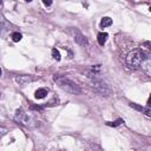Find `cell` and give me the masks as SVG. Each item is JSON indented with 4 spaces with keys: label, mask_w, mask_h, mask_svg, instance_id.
I'll use <instances>...</instances> for the list:
<instances>
[{
    "label": "cell",
    "mask_w": 151,
    "mask_h": 151,
    "mask_svg": "<svg viewBox=\"0 0 151 151\" xmlns=\"http://www.w3.org/2000/svg\"><path fill=\"white\" fill-rule=\"evenodd\" d=\"M53 80L58 84V86L61 90H64V91H66V92H68L71 94H80V92H81V90L79 88V86L74 81H72L71 79H68V78H65V77H61V76H57L55 74L53 77Z\"/></svg>",
    "instance_id": "6da1fadb"
},
{
    "label": "cell",
    "mask_w": 151,
    "mask_h": 151,
    "mask_svg": "<svg viewBox=\"0 0 151 151\" xmlns=\"http://www.w3.org/2000/svg\"><path fill=\"white\" fill-rule=\"evenodd\" d=\"M144 59H145V53L142 50H133L132 52H130L127 54L125 63H126V66L129 68L137 70L142 65Z\"/></svg>",
    "instance_id": "7a4b0ae2"
},
{
    "label": "cell",
    "mask_w": 151,
    "mask_h": 151,
    "mask_svg": "<svg viewBox=\"0 0 151 151\" xmlns=\"http://www.w3.org/2000/svg\"><path fill=\"white\" fill-rule=\"evenodd\" d=\"M15 120L21 123V124H24V125H26V126L29 125V118H28V116L21 109L17 110V112H15Z\"/></svg>",
    "instance_id": "3957f363"
},
{
    "label": "cell",
    "mask_w": 151,
    "mask_h": 151,
    "mask_svg": "<svg viewBox=\"0 0 151 151\" xmlns=\"http://www.w3.org/2000/svg\"><path fill=\"white\" fill-rule=\"evenodd\" d=\"M73 33H74V41H76L78 45H80V46L87 45V40L85 39V37H84L79 31H74Z\"/></svg>",
    "instance_id": "277c9868"
},
{
    "label": "cell",
    "mask_w": 151,
    "mask_h": 151,
    "mask_svg": "<svg viewBox=\"0 0 151 151\" xmlns=\"http://www.w3.org/2000/svg\"><path fill=\"white\" fill-rule=\"evenodd\" d=\"M15 81L19 85H25V84L32 81V78L28 77V76H18V77H15Z\"/></svg>",
    "instance_id": "5b68a950"
},
{
    "label": "cell",
    "mask_w": 151,
    "mask_h": 151,
    "mask_svg": "<svg viewBox=\"0 0 151 151\" xmlns=\"http://www.w3.org/2000/svg\"><path fill=\"white\" fill-rule=\"evenodd\" d=\"M107 37H109V34H107V33H105V32H100V33H98L97 39H98L99 45L104 46V45H105V42H106V40H107Z\"/></svg>",
    "instance_id": "8992f818"
},
{
    "label": "cell",
    "mask_w": 151,
    "mask_h": 151,
    "mask_svg": "<svg viewBox=\"0 0 151 151\" xmlns=\"http://www.w3.org/2000/svg\"><path fill=\"white\" fill-rule=\"evenodd\" d=\"M47 93H48V92H47L46 88H38V90L35 91V93H34V97H35L37 99H42V98L46 97Z\"/></svg>",
    "instance_id": "52a82bcc"
},
{
    "label": "cell",
    "mask_w": 151,
    "mask_h": 151,
    "mask_svg": "<svg viewBox=\"0 0 151 151\" xmlns=\"http://www.w3.org/2000/svg\"><path fill=\"white\" fill-rule=\"evenodd\" d=\"M112 25V19L109 18V17H104L100 21V27H107V26H111Z\"/></svg>",
    "instance_id": "ba28073f"
},
{
    "label": "cell",
    "mask_w": 151,
    "mask_h": 151,
    "mask_svg": "<svg viewBox=\"0 0 151 151\" xmlns=\"http://www.w3.org/2000/svg\"><path fill=\"white\" fill-rule=\"evenodd\" d=\"M21 38H22V35H21L20 33H18V32H15V33H13V34H12V40H13L14 42L20 41V40H21Z\"/></svg>",
    "instance_id": "9c48e42d"
},
{
    "label": "cell",
    "mask_w": 151,
    "mask_h": 151,
    "mask_svg": "<svg viewBox=\"0 0 151 151\" xmlns=\"http://www.w3.org/2000/svg\"><path fill=\"white\" fill-rule=\"evenodd\" d=\"M130 106H131L132 109L139 111V112H144V110H145L143 106H140V105H138V104H134V103H130Z\"/></svg>",
    "instance_id": "30bf717a"
},
{
    "label": "cell",
    "mask_w": 151,
    "mask_h": 151,
    "mask_svg": "<svg viewBox=\"0 0 151 151\" xmlns=\"http://www.w3.org/2000/svg\"><path fill=\"white\" fill-rule=\"evenodd\" d=\"M52 57L55 59V60H60V53H59V51L57 50V48H53L52 50Z\"/></svg>",
    "instance_id": "8fae6325"
},
{
    "label": "cell",
    "mask_w": 151,
    "mask_h": 151,
    "mask_svg": "<svg viewBox=\"0 0 151 151\" xmlns=\"http://www.w3.org/2000/svg\"><path fill=\"white\" fill-rule=\"evenodd\" d=\"M122 123H124V122H123L122 119H118V120H116L114 123H110V122H109L107 125H109V126H117V125H119V124H122Z\"/></svg>",
    "instance_id": "7c38bea8"
},
{
    "label": "cell",
    "mask_w": 151,
    "mask_h": 151,
    "mask_svg": "<svg viewBox=\"0 0 151 151\" xmlns=\"http://www.w3.org/2000/svg\"><path fill=\"white\" fill-rule=\"evenodd\" d=\"M42 2H44L45 6H51L52 5V0H42Z\"/></svg>",
    "instance_id": "4fadbf2b"
},
{
    "label": "cell",
    "mask_w": 151,
    "mask_h": 151,
    "mask_svg": "<svg viewBox=\"0 0 151 151\" xmlns=\"http://www.w3.org/2000/svg\"><path fill=\"white\" fill-rule=\"evenodd\" d=\"M143 113H145V114H146L147 117H150V118H151V110H147V109H145Z\"/></svg>",
    "instance_id": "5bb4252c"
},
{
    "label": "cell",
    "mask_w": 151,
    "mask_h": 151,
    "mask_svg": "<svg viewBox=\"0 0 151 151\" xmlns=\"http://www.w3.org/2000/svg\"><path fill=\"white\" fill-rule=\"evenodd\" d=\"M147 107L151 109V96H150V98H149V100H147Z\"/></svg>",
    "instance_id": "9a60e30c"
},
{
    "label": "cell",
    "mask_w": 151,
    "mask_h": 151,
    "mask_svg": "<svg viewBox=\"0 0 151 151\" xmlns=\"http://www.w3.org/2000/svg\"><path fill=\"white\" fill-rule=\"evenodd\" d=\"M149 9H150V12H151V6H150V8H149Z\"/></svg>",
    "instance_id": "2e32d148"
},
{
    "label": "cell",
    "mask_w": 151,
    "mask_h": 151,
    "mask_svg": "<svg viewBox=\"0 0 151 151\" xmlns=\"http://www.w3.org/2000/svg\"><path fill=\"white\" fill-rule=\"evenodd\" d=\"M26 1H28V2H29V1H32V0H26Z\"/></svg>",
    "instance_id": "e0dca14e"
}]
</instances>
